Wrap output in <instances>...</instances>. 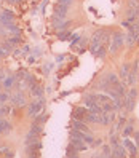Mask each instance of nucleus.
<instances>
[{"label":"nucleus","instance_id":"20e7f679","mask_svg":"<svg viewBox=\"0 0 139 158\" xmlns=\"http://www.w3.org/2000/svg\"><path fill=\"white\" fill-rule=\"evenodd\" d=\"M10 101H11V104H13V107H26V96H24V93L23 91H16L15 94L10 98Z\"/></svg>","mask_w":139,"mask_h":158},{"label":"nucleus","instance_id":"9b49d317","mask_svg":"<svg viewBox=\"0 0 139 158\" xmlns=\"http://www.w3.org/2000/svg\"><path fill=\"white\" fill-rule=\"evenodd\" d=\"M129 70H131V64H129V62H123L122 66H120L118 77H120V81L125 83V85H126V78H128V75H129Z\"/></svg>","mask_w":139,"mask_h":158},{"label":"nucleus","instance_id":"72a5a7b5","mask_svg":"<svg viewBox=\"0 0 139 158\" xmlns=\"http://www.w3.org/2000/svg\"><path fill=\"white\" fill-rule=\"evenodd\" d=\"M133 2H137V0H133Z\"/></svg>","mask_w":139,"mask_h":158},{"label":"nucleus","instance_id":"f03ea898","mask_svg":"<svg viewBox=\"0 0 139 158\" xmlns=\"http://www.w3.org/2000/svg\"><path fill=\"white\" fill-rule=\"evenodd\" d=\"M43 104H45V99H43V98H39V99L32 101L31 104L27 106V117L34 120L39 114H42V110H43Z\"/></svg>","mask_w":139,"mask_h":158},{"label":"nucleus","instance_id":"2eb2a0df","mask_svg":"<svg viewBox=\"0 0 139 158\" xmlns=\"http://www.w3.org/2000/svg\"><path fill=\"white\" fill-rule=\"evenodd\" d=\"M137 37H139V32H131V31H128V34L125 35V45H128V46L136 45Z\"/></svg>","mask_w":139,"mask_h":158},{"label":"nucleus","instance_id":"2f4dec72","mask_svg":"<svg viewBox=\"0 0 139 158\" xmlns=\"http://www.w3.org/2000/svg\"><path fill=\"white\" fill-rule=\"evenodd\" d=\"M29 51H31V48H29L27 45H26V46H23V50H21V53H23V54H29Z\"/></svg>","mask_w":139,"mask_h":158},{"label":"nucleus","instance_id":"7ed1b4c3","mask_svg":"<svg viewBox=\"0 0 139 158\" xmlns=\"http://www.w3.org/2000/svg\"><path fill=\"white\" fill-rule=\"evenodd\" d=\"M122 145L125 147V150H126V153L129 155V158H137L139 150H137V147H136V144L133 142L131 137H123V139H122Z\"/></svg>","mask_w":139,"mask_h":158},{"label":"nucleus","instance_id":"0eeeda50","mask_svg":"<svg viewBox=\"0 0 139 158\" xmlns=\"http://www.w3.org/2000/svg\"><path fill=\"white\" fill-rule=\"evenodd\" d=\"M117 120V112H107V114H101V120H99V125L103 126H109L112 125Z\"/></svg>","mask_w":139,"mask_h":158},{"label":"nucleus","instance_id":"4468645a","mask_svg":"<svg viewBox=\"0 0 139 158\" xmlns=\"http://www.w3.org/2000/svg\"><path fill=\"white\" fill-rule=\"evenodd\" d=\"M112 158H128V153L122 144L117 147H112Z\"/></svg>","mask_w":139,"mask_h":158},{"label":"nucleus","instance_id":"a878e982","mask_svg":"<svg viewBox=\"0 0 139 158\" xmlns=\"http://www.w3.org/2000/svg\"><path fill=\"white\" fill-rule=\"evenodd\" d=\"M70 155H78V150L74 145H67V150H66V156H70Z\"/></svg>","mask_w":139,"mask_h":158},{"label":"nucleus","instance_id":"6ab92c4d","mask_svg":"<svg viewBox=\"0 0 139 158\" xmlns=\"http://www.w3.org/2000/svg\"><path fill=\"white\" fill-rule=\"evenodd\" d=\"M2 81H3V86H5L6 89H11V88L16 85L18 77H16V75H8V77H5Z\"/></svg>","mask_w":139,"mask_h":158},{"label":"nucleus","instance_id":"1a4fd4ad","mask_svg":"<svg viewBox=\"0 0 139 158\" xmlns=\"http://www.w3.org/2000/svg\"><path fill=\"white\" fill-rule=\"evenodd\" d=\"M134 131H136V129H134V120L129 118V120H126V123H125V126L122 128L120 134H122L123 137H131Z\"/></svg>","mask_w":139,"mask_h":158},{"label":"nucleus","instance_id":"a211bd4d","mask_svg":"<svg viewBox=\"0 0 139 158\" xmlns=\"http://www.w3.org/2000/svg\"><path fill=\"white\" fill-rule=\"evenodd\" d=\"M110 88V85H109V81H107V78L106 77H103V78H99L96 83H95V89H99V91H107Z\"/></svg>","mask_w":139,"mask_h":158},{"label":"nucleus","instance_id":"5701e85b","mask_svg":"<svg viewBox=\"0 0 139 158\" xmlns=\"http://www.w3.org/2000/svg\"><path fill=\"white\" fill-rule=\"evenodd\" d=\"M46 122H48V114H39L35 118H34V123H37V125H45Z\"/></svg>","mask_w":139,"mask_h":158},{"label":"nucleus","instance_id":"c85d7f7f","mask_svg":"<svg viewBox=\"0 0 139 158\" xmlns=\"http://www.w3.org/2000/svg\"><path fill=\"white\" fill-rule=\"evenodd\" d=\"M8 53H10V51H8V50L5 48V46H3V45H0V58H5Z\"/></svg>","mask_w":139,"mask_h":158},{"label":"nucleus","instance_id":"cd10ccee","mask_svg":"<svg viewBox=\"0 0 139 158\" xmlns=\"http://www.w3.org/2000/svg\"><path fill=\"white\" fill-rule=\"evenodd\" d=\"M131 137H133V142L136 144V147H137V150H139V131H134Z\"/></svg>","mask_w":139,"mask_h":158},{"label":"nucleus","instance_id":"aec40b11","mask_svg":"<svg viewBox=\"0 0 139 158\" xmlns=\"http://www.w3.org/2000/svg\"><path fill=\"white\" fill-rule=\"evenodd\" d=\"M122 144V139H120V133H110L109 136V145L110 147H117Z\"/></svg>","mask_w":139,"mask_h":158},{"label":"nucleus","instance_id":"b1692460","mask_svg":"<svg viewBox=\"0 0 139 158\" xmlns=\"http://www.w3.org/2000/svg\"><path fill=\"white\" fill-rule=\"evenodd\" d=\"M93 54H95L96 58H101V59H104V58L107 56V50H106V45H101L99 48H98V50H96L95 53H93Z\"/></svg>","mask_w":139,"mask_h":158},{"label":"nucleus","instance_id":"9d476101","mask_svg":"<svg viewBox=\"0 0 139 158\" xmlns=\"http://www.w3.org/2000/svg\"><path fill=\"white\" fill-rule=\"evenodd\" d=\"M15 19V13L11 10H2L0 11V24L6 26V24H11Z\"/></svg>","mask_w":139,"mask_h":158},{"label":"nucleus","instance_id":"ddd939ff","mask_svg":"<svg viewBox=\"0 0 139 158\" xmlns=\"http://www.w3.org/2000/svg\"><path fill=\"white\" fill-rule=\"evenodd\" d=\"M88 114V109L83 106V107H75L72 110V118L74 120H85V115Z\"/></svg>","mask_w":139,"mask_h":158},{"label":"nucleus","instance_id":"c756f323","mask_svg":"<svg viewBox=\"0 0 139 158\" xmlns=\"http://www.w3.org/2000/svg\"><path fill=\"white\" fill-rule=\"evenodd\" d=\"M72 2H74V0H58V3H61V5H64V6H70Z\"/></svg>","mask_w":139,"mask_h":158},{"label":"nucleus","instance_id":"f3484780","mask_svg":"<svg viewBox=\"0 0 139 158\" xmlns=\"http://www.w3.org/2000/svg\"><path fill=\"white\" fill-rule=\"evenodd\" d=\"M99 120H101V115L88 112V114L85 115V120H83V122L88 123V125H99Z\"/></svg>","mask_w":139,"mask_h":158},{"label":"nucleus","instance_id":"423d86ee","mask_svg":"<svg viewBox=\"0 0 139 158\" xmlns=\"http://www.w3.org/2000/svg\"><path fill=\"white\" fill-rule=\"evenodd\" d=\"M69 144L75 147L78 152H85V150H88V145H86L85 142H83V141H82V139H80L78 136L72 134V133H70V139H69Z\"/></svg>","mask_w":139,"mask_h":158},{"label":"nucleus","instance_id":"473e14b6","mask_svg":"<svg viewBox=\"0 0 139 158\" xmlns=\"http://www.w3.org/2000/svg\"><path fill=\"white\" fill-rule=\"evenodd\" d=\"M66 158H80L78 155H70V156H66Z\"/></svg>","mask_w":139,"mask_h":158},{"label":"nucleus","instance_id":"393cba45","mask_svg":"<svg viewBox=\"0 0 139 158\" xmlns=\"http://www.w3.org/2000/svg\"><path fill=\"white\" fill-rule=\"evenodd\" d=\"M58 39L61 40H69L70 39V32L66 29V31H58Z\"/></svg>","mask_w":139,"mask_h":158},{"label":"nucleus","instance_id":"bb28decb","mask_svg":"<svg viewBox=\"0 0 139 158\" xmlns=\"http://www.w3.org/2000/svg\"><path fill=\"white\" fill-rule=\"evenodd\" d=\"M26 155H27V158H40V150H32Z\"/></svg>","mask_w":139,"mask_h":158},{"label":"nucleus","instance_id":"f8f14e48","mask_svg":"<svg viewBox=\"0 0 139 158\" xmlns=\"http://www.w3.org/2000/svg\"><path fill=\"white\" fill-rule=\"evenodd\" d=\"M67 10H69V6H64L61 3L54 5V16L59 18V19H62V21H66L67 19Z\"/></svg>","mask_w":139,"mask_h":158},{"label":"nucleus","instance_id":"6e6552de","mask_svg":"<svg viewBox=\"0 0 139 158\" xmlns=\"http://www.w3.org/2000/svg\"><path fill=\"white\" fill-rule=\"evenodd\" d=\"M70 129H77V131H82V133H91L90 125H88V123H85L83 120H72Z\"/></svg>","mask_w":139,"mask_h":158},{"label":"nucleus","instance_id":"7c9ffc66","mask_svg":"<svg viewBox=\"0 0 139 158\" xmlns=\"http://www.w3.org/2000/svg\"><path fill=\"white\" fill-rule=\"evenodd\" d=\"M101 145H103V141H101V139H95V142H93L91 148H95V147H101Z\"/></svg>","mask_w":139,"mask_h":158},{"label":"nucleus","instance_id":"f257e3e1","mask_svg":"<svg viewBox=\"0 0 139 158\" xmlns=\"http://www.w3.org/2000/svg\"><path fill=\"white\" fill-rule=\"evenodd\" d=\"M109 54H112V56H114V54L120 50V48H122V46L125 45V34H122V32H120V31H117V32H114L112 35H110V40H109Z\"/></svg>","mask_w":139,"mask_h":158},{"label":"nucleus","instance_id":"dca6fc26","mask_svg":"<svg viewBox=\"0 0 139 158\" xmlns=\"http://www.w3.org/2000/svg\"><path fill=\"white\" fill-rule=\"evenodd\" d=\"M11 123L8 122V120H5L3 117H0V134H8L11 131Z\"/></svg>","mask_w":139,"mask_h":158},{"label":"nucleus","instance_id":"39448f33","mask_svg":"<svg viewBox=\"0 0 139 158\" xmlns=\"http://www.w3.org/2000/svg\"><path fill=\"white\" fill-rule=\"evenodd\" d=\"M83 106H85L88 109V112H91V114H98V115L103 114V107H101V104H98V102L91 101V99H83Z\"/></svg>","mask_w":139,"mask_h":158},{"label":"nucleus","instance_id":"4be33fe9","mask_svg":"<svg viewBox=\"0 0 139 158\" xmlns=\"http://www.w3.org/2000/svg\"><path fill=\"white\" fill-rule=\"evenodd\" d=\"M31 94L35 98V99H39V98H43V88L37 83V85H34L32 88H31Z\"/></svg>","mask_w":139,"mask_h":158},{"label":"nucleus","instance_id":"412c9836","mask_svg":"<svg viewBox=\"0 0 139 158\" xmlns=\"http://www.w3.org/2000/svg\"><path fill=\"white\" fill-rule=\"evenodd\" d=\"M106 78H107V81H109L110 86L118 85V83H120V77H118V73H115V72H109L107 75H106Z\"/></svg>","mask_w":139,"mask_h":158}]
</instances>
